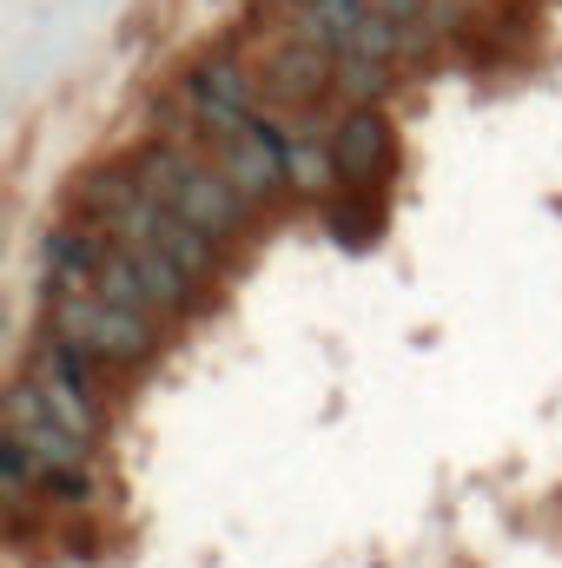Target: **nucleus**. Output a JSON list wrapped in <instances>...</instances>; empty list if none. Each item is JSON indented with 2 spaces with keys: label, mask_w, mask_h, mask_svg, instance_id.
<instances>
[{
  "label": "nucleus",
  "mask_w": 562,
  "mask_h": 568,
  "mask_svg": "<svg viewBox=\"0 0 562 568\" xmlns=\"http://www.w3.org/2000/svg\"><path fill=\"white\" fill-rule=\"evenodd\" d=\"M239 60H245V73L259 80L265 106H272V100H279V106H311L324 87H338V53H331L324 40L291 33L284 20H272V33H265L252 53H239Z\"/></svg>",
  "instance_id": "nucleus-3"
},
{
  "label": "nucleus",
  "mask_w": 562,
  "mask_h": 568,
  "mask_svg": "<svg viewBox=\"0 0 562 568\" xmlns=\"http://www.w3.org/2000/svg\"><path fill=\"white\" fill-rule=\"evenodd\" d=\"M7 436L40 463V476H47V469H80V463H87V449H93L80 429H67L60 417H53V404H47L27 377L7 390Z\"/></svg>",
  "instance_id": "nucleus-5"
},
{
  "label": "nucleus",
  "mask_w": 562,
  "mask_h": 568,
  "mask_svg": "<svg viewBox=\"0 0 562 568\" xmlns=\"http://www.w3.org/2000/svg\"><path fill=\"white\" fill-rule=\"evenodd\" d=\"M284 159H291V179H298V185H324V179H338V165H331V145H318V140H298V133H284Z\"/></svg>",
  "instance_id": "nucleus-7"
},
{
  "label": "nucleus",
  "mask_w": 562,
  "mask_h": 568,
  "mask_svg": "<svg viewBox=\"0 0 562 568\" xmlns=\"http://www.w3.org/2000/svg\"><path fill=\"white\" fill-rule=\"evenodd\" d=\"M127 165L140 172V185L165 205V212H179V219H185L192 232H205L212 245H225V239L245 232V219H252V199H245L199 145L159 140V145H140Z\"/></svg>",
  "instance_id": "nucleus-1"
},
{
  "label": "nucleus",
  "mask_w": 562,
  "mask_h": 568,
  "mask_svg": "<svg viewBox=\"0 0 562 568\" xmlns=\"http://www.w3.org/2000/svg\"><path fill=\"white\" fill-rule=\"evenodd\" d=\"M93 371H100V364H93L87 351H73V344H60V337L47 331V337L33 344V357H27V371H20V377H27V384L53 404V417H60V424L80 429V436L93 443V436H100V424H107Z\"/></svg>",
  "instance_id": "nucleus-4"
},
{
  "label": "nucleus",
  "mask_w": 562,
  "mask_h": 568,
  "mask_svg": "<svg viewBox=\"0 0 562 568\" xmlns=\"http://www.w3.org/2000/svg\"><path fill=\"white\" fill-rule=\"evenodd\" d=\"M47 331H53L60 344H73V351H87L100 371H107V364H140L145 351L159 344V324H152V317L120 311V304L100 297V291H87V297H53Z\"/></svg>",
  "instance_id": "nucleus-2"
},
{
  "label": "nucleus",
  "mask_w": 562,
  "mask_h": 568,
  "mask_svg": "<svg viewBox=\"0 0 562 568\" xmlns=\"http://www.w3.org/2000/svg\"><path fill=\"white\" fill-rule=\"evenodd\" d=\"M384 80H391V60H371V53H338V87H351V93H384Z\"/></svg>",
  "instance_id": "nucleus-8"
},
{
  "label": "nucleus",
  "mask_w": 562,
  "mask_h": 568,
  "mask_svg": "<svg viewBox=\"0 0 562 568\" xmlns=\"http://www.w3.org/2000/svg\"><path fill=\"white\" fill-rule=\"evenodd\" d=\"M331 165H338V179H351V185H364V179H378L384 165H391V126H384V113H371V106H351L338 126H331Z\"/></svg>",
  "instance_id": "nucleus-6"
}]
</instances>
